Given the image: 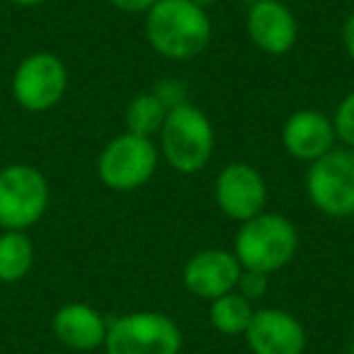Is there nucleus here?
I'll use <instances>...</instances> for the list:
<instances>
[{
    "label": "nucleus",
    "mask_w": 354,
    "mask_h": 354,
    "mask_svg": "<svg viewBox=\"0 0 354 354\" xmlns=\"http://www.w3.org/2000/svg\"><path fill=\"white\" fill-rule=\"evenodd\" d=\"M146 39L172 61L199 56L212 41V20L192 0H156L146 12Z\"/></svg>",
    "instance_id": "obj_1"
},
{
    "label": "nucleus",
    "mask_w": 354,
    "mask_h": 354,
    "mask_svg": "<svg viewBox=\"0 0 354 354\" xmlns=\"http://www.w3.org/2000/svg\"><path fill=\"white\" fill-rule=\"evenodd\" d=\"M299 250L296 226L281 214H257L241 223L233 243V255L243 270L272 274L286 267Z\"/></svg>",
    "instance_id": "obj_2"
},
{
    "label": "nucleus",
    "mask_w": 354,
    "mask_h": 354,
    "mask_svg": "<svg viewBox=\"0 0 354 354\" xmlns=\"http://www.w3.org/2000/svg\"><path fill=\"white\" fill-rule=\"evenodd\" d=\"M162 158L177 172H199L214 153V127L199 107L187 102L167 109L160 129Z\"/></svg>",
    "instance_id": "obj_3"
},
{
    "label": "nucleus",
    "mask_w": 354,
    "mask_h": 354,
    "mask_svg": "<svg viewBox=\"0 0 354 354\" xmlns=\"http://www.w3.org/2000/svg\"><path fill=\"white\" fill-rule=\"evenodd\" d=\"M107 354H180L183 330L156 310H136L107 323Z\"/></svg>",
    "instance_id": "obj_4"
},
{
    "label": "nucleus",
    "mask_w": 354,
    "mask_h": 354,
    "mask_svg": "<svg viewBox=\"0 0 354 354\" xmlns=\"http://www.w3.org/2000/svg\"><path fill=\"white\" fill-rule=\"evenodd\" d=\"M49 207V183L41 170L12 162L0 170V226L25 231L44 216Z\"/></svg>",
    "instance_id": "obj_5"
},
{
    "label": "nucleus",
    "mask_w": 354,
    "mask_h": 354,
    "mask_svg": "<svg viewBox=\"0 0 354 354\" xmlns=\"http://www.w3.org/2000/svg\"><path fill=\"white\" fill-rule=\"evenodd\" d=\"M306 192L318 212L333 218L354 214V151L333 148L310 162L306 175Z\"/></svg>",
    "instance_id": "obj_6"
},
{
    "label": "nucleus",
    "mask_w": 354,
    "mask_h": 354,
    "mask_svg": "<svg viewBox=\"0 0 354 354\" xmlns=\"http://www.w3.org/2000/svg\"><path fill=\"white\" fill-rule=\"evenodd\" d=\"M158 167V148L148 136L119 133L102 148L97 175L114 192H131L153 177Z\"/></svg>",
    "instance_id": "obj_7"
},
{
    "label": "nucleus",
    "mask_w": 354,
    "mask_h": 354,
    "mask_svg": "<svg viewBox=\"0 0 354 354\" xmlns=\"http://www.w3.org/2000/svg\"><path fill=\"white\" fill-rule=\"evenodd\" d=\"M68 88L64 61L49 51H37L20 61L12 75V97L27 112H46L56 107Z\"/></svg>",
    "instance_id": "obj_8"
},
{
    "label": "nucleus",
    "mask_w": 354,
    "mask_h": 354,
    "mask_svg": "<svg viewBox=\"0 0 354 354\" xmlns=\"http://www.w3.org/2000/svg\"><path fill=\"white\" fill-rule=\"evenodd\" d=\"M216 204L233 221H248V218L262 214L267 204V185L260 170L248 162H231L216 177L214 185Z\"/></svg>",
    "instance_id": "obj_9"
},
{
    "label": "nucleus",
    "mask_w": 354,
    "mask_h": 354,
    "mask_svg": "<svg viewBox=\"0 0 354 354\" xmlns=\"http://www.w3.org/2000/svg\"><path fill=\"white\" fill-rule=\"evenodd\" d=\"M252 354H304L306 330L296 315L284 308H260L245 330Z\"/></svg>",
    "instance_id": "obj_10"
},
{
    "label": "nucleus",
    "mask_w": 354,
    "mask_h": 354,
    "mask_svg": "<svg viewBox=\"0 0 354 354\" xmlns=\"http://www.w3.org/2000/svg\"><path fill=\"white\" fill-rule=\"evenodd\" d=\"M243 274V267L238 257L228 250H202L185 265L183 281L189 289V294L199 299H218L223 294L236 291L238 279Z\"/></svg>",
    "instance_id": "obj_11"
},
{
    "label": "nucleus",
    "mask_w": 354,
    "mask_h": 354,
    "mask_svg": "<svg viewBox=\"0 0 354 354\" xmlns=\"http://www.w3.org/2000/svg\"><path fill=\"white\" fill-rule=\"evenodd\" d=\"M250 41L265 54L281 56L294 49L299 39V22L294 12L279 0H257L245 17Z\"/></svg>",
    "instance_id": "obj_12"
},
{
    "label": "nucleus",
    "mask_w": 354,
    "mask_h": 354,
    "mask_svg": "<svg viewBox=\"0 0 354 354\" xmlns=\"http://www.w3.org/2000/svg\"><path fill=\"white\" fill-rule=\"evenodd\" d=\"M335 138L337 136L333 119L318 109H299L281 127V143L296 160H318L328 151H333Z\"/></svg>",
    "instance_id": "obj_13"
},
{
    "label": "nucleus",
    "mask_w": 354,
    "mask_h": 354,
    "mask_svg": "<svg viewBox=\"0 0 354 354\" xmlns=\"http://www.w3.org/2000/svg\"><path fill=\"white\" fill-rule=\"evenodd\" d=\"M51 330L64 347L75 352H93L104 344L107 320L88 304H66L54 313Z\"/></svg>",
    "instance_id": "obj_14"
},
{
    "label": "nucleus",
    "mask_w": 354,
    "mask_h": 354,
    "mask_svg": "<svg viewBox=\"0 0 354 354\" xmlns=\"http://www.w3.org/2000/svg\"><path fill=\"white\" fill-rule=\"evenodd\" d=\"M35 265V243L25 231L0 233V281L12 284L30 274Z\"/></svg>",
    "instance_id": "obj_15"
},
{
    "label": "nucleus",
    "mask_w": 354,
    "mask_h": 354,
    "mask_svg": "<svg viewBox=\"0 0 354 354\" xmlns=\"http://www.w3.org/2000/svg\"><path fill=\"white\" fill-rule=\"evenodd\" d=\"M252 313L255 310H252L250 301L238 294V291H231V294H223L212 301L209 320H212L214 330H218L221 335H228V337H236V335H245Z\"/></svg>",
    "instance_id": "obj_16"
},
{
    "label": "nucleus",
    "mask_w": 354,
    "mask_h": 354,
    "mask_svg": "<svg viewBox=\"0 0 354 354\" xmlns=\"http://www.w3.org/2000/svg\"><path fill=\"white\" fill-rule=\"evenodd\" d=\"M165 117H167V104L162 102V97L158 93L136 95V97L129 102L127 114H124L129 133L148 136V138L160 131Z\"/></svg>",
    "instance_id": "obj_17"
},
{
    "label": "nucleus",
    "mask_w": 354,
    "mask_h": 354,
    "mask_svg": "<svg viewBox=\"0 0 354 354\" xmlns=\"http://www.w3.org/2000/svg\"><path fill=\"white\" fill-rule=\"evenodd\" d=\"M333 127H335V136L354 151V93H349L337 104L333 117Z\"/></svg>",
    "instance_id": "obj_18"
},
{
    "label": "nucleus",
    "mask_w": 354,
    "mask_h": 354,
    "mask_svg": "<svg viewBox=\"0 0 354 354\" xmlns=\"http://www.w3.org/2000/svg\"><path fill=\"white\" fill-rule=\"evenodd\" d=\"M238 294L245 296L248 301L262 299L267 291V274H260V272H243L241 279H238Z\"/></svg>",
    "instance_id": "obj_19"
},
{
    "label": "nucleus",
    "mask_w": 354,
    "mask_h": 354,
    "mask_svg": "<svg viewBox=\"0 0 354 354\" xmlns=\"http://www.w3.org/2000/svg\"><path fill=\"white\" fill-rule=\"evenodd\" d=\"M107 3H112L122 12H148L156 0H107Z\"/></svg>",
    "instance_id": "obj_20"
},
{
    "label": "nucleus",
    "mask_w": 354,
    "mask_h": 354,
    "mask_svg": "<svg viewBox=\"0 0 354 354\" xmlns=\"http://www.w3.org/2000/svg\"><path fill=\"white\" fill-rule=\"evenodd\" d=\"M342 41H344V49H347L349 59L354 61V12L344 20L342 27Z\"/></svg>",
    "instance_id": "obj_21"
},
{
    "label": "nucleus",
    "mask_w": 354,
    "mask_h": 354,
    "mask_svg": "<svg viewBox=\"0 0 354 354\" xmlns=\"http://www.w3.org/2000/svg\"><path fill=\"white\" fill-rule=\"evenodd\" d=\"M10 3L20 8H37V6H41V3H46V0H10Z\"/></svg>",
    "instance_id": "obj_22"
},
{
    "label": "nucleus",
    "mask_w": 354,
    "mask_h": 354,
    "mask_svg": "<svg viewBox=\"0 0 354 354\" xmlns=\"http://www.w3.org/2000/svg\"><path fill=\"white\" fill-rule=\"evenodd\" d=\"M194 6H199V8H204V10H207V8H212V6H216L218 0H192Z\"/></svg>",
    "instance_id": "obj_23"
},
{
    "label": "nucleus",
    "mask_w": 354,
    "mask_h": 354,
    "mask_svg": "<svg viewBox=\"0 0 354 354\" xmlns=\"http://www.w3.org/2000/svg\"><path fill=\"white\" fill-rule=\"evenodd\" d=\"M349 354H354V342H352V347H349Z\"/></svg>",
    "instance_id": "obj_24"
}]
</instances>
